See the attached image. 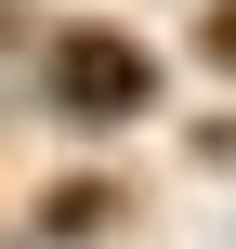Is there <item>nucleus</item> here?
Instances as JSON below:
<instances>
[{
  "instance_id": "nucleus-1",
  "label": "nucleus",
  "mask_w": 236,
  "mask_h": 249,
  "mask_svg": "<svg viewBox=\"0 0 236 249\" xmlns=\"http://www.w3.org/2000/svg\"><path fill=\"white\" fill-rule=\"evenodd\" d=\"M39 92H53L66 118H145L158 66H145V39H118V26H66L53 66H39Z\"/></svg>"
}]
</instances>
